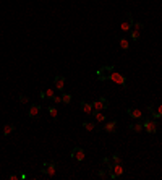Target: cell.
I'll return each mask as SVG.
<instances>
[{"label": "cell", "instance_id": "obj_1", "mask_svg": "<svg viewBox=\"0 0 162 180\" xmlns=\"http://www.w3.org/2000/svg\"><path fill=\"white\" fill-rule=\"evenodd\" d=\"M113 71V65H104L96 70V77L99 81H109V73Z\"/></svg>", "mask_w": 162, "mask_h": 180}, {"label": "cell", "instance_id": "obj_2", "mask_svg": "<svg viewBox=\"0 0 162 180\" xmlns=\"http://www.w3.org/2000/svg\"><path fill=\"white\" fill-rule=\"evenodd\" d=\"M143 127H144L146 133H149V135H154L156 131H157V122H156V119L144 117V119H143Z\"/></svg>", "mask_w": 162, "mask_h": 180}, {"label": "cell", "instance_id": "obj_3", "mask_svg": "<svg viewBox=\"0 0 162 180\" xmlns=\"http://www.w3.org/2000/svg\"><path fill=\"white\" fill-rule=\"evenodd\" d=\"M57 161H47V162L42 164V169H41V172L44 175H49V177H54L55 175V170H57Z\"/></svg>", "mask_w": 162, "mask_h": 180}, {"label": "cell", "instance_id": "obj_4", "mask_svg": "<svg viewBox=\"0 0 162 180\" xmlns=\"http://www.w3.org/2000/svg\"><path fill=\"white\" fill-rule=\"evenodd\" d=\"M109 81H113V83H117V84H120L122 88H127V78L123 77V75L117 73L115 70H113V71H110V73H109Z\"/></svg>", "mask_w": 162, "mask_h": 180}, {"label": "cell", "instance_id": "obj_5", "mask_svg": "<svg viewBox=\"0 0 162 180\" xmlns=\"http://www.w3.org/2000/svg\"><path fill=\"white\" fill-rule=\"evenodd\" d=\"M133 16H131V13H125V20L122 21V24H120V31L122 33H130V29L133 28Z\"/></svg>", "mask_w": 162, "mask_h": 180}, {"label": "cell", "instance_id": "obj_6", "mask_svg": "<svg viewBox=\"0 0 162 180\" xmlns=\"http://www.w3.org/2000/svg\"><path fill=\"white\" fill-rule=\"evenodd\" d=\"M109 107V101L106 98H99L97 101L92 102V110H106Z\"/></svg>", "mask_w": 162, "mask_h": 180}, {"label": "cell", "instance_id": "obj_7", "mask_svg": "<svg viewBox=\"0 0 162 180\" xmlns=\"http://www.w3.org/2000/svg\"><path fill=\"white\" fill-rule=\"evenodd\" d=\"M41 112H42V106H41V104H31V106H29V117L33 120L39 119L41 117Z\"/></svg>", "mask_w": 162, "mask_h": 180}, {"label": "cell", "instance_id": "obj_8", "mask_svg": "<svg viewBox=\"0 0 162 180\" xmlns=\"http://www.w3.org/2000/svg\"><path fill=\"white\" fill-rule=\"evenodd\" d=\"M70 156H71L75 161H78V162H81V161L84 159V149H83V148H80V146H76V148H73V149H71Z\"/></svg>", "mask_w": 162, "mask_h": 180}, {"label": "cell", "instance_id": "obj_9", "mask_svg": "<svg viewBox=\"0 0 162 180\" xmlns=\"http://www.w3.org/2000/svg\"><path fill=\"white\" fill-rule=\"evenodd\" d=\"M127 114H128L131 119H135V120H143V119H144V114H143L139 109H136V107H130V109H127Z\"/></svg>", "mask_w": 162, "mask_h": 180}, {"label": "cell", "instance_id": "obj_10", "mask_svg": "<svg viewBox=\"0 0 162 180\" xmlns=\"http://www.w3.org/2000/svg\"><path fill=\"white\" fill-rule=\"evenodd\" d=\"M104 131L107 133H117V120H109V122H104Z\"/></svg>", "mask_w": 162, "mask_h": 180}, {"label": "cell", "instance_id": "obj_11", "mask_svg": "<svg viewBox=\"0 0 162 180\" xmlns=\"http://www.w3.org/2000/svg\"><path fill=\"white\" fill-rule=\"evenodd\" d=\"M123 175V167H122V164H113V170L109 174V177L110 178H118V177H122Z\"/></svg>", "mask_w": 162, "mask_h": 180}, {"label": "cell", "instance_id": "obj_12", "mask_svg": "<svg viewBox=\"0 0 162 180\" xmlns=\"http://www.w3.org/2000/svg\"><path fill=\"white\" fill-rule=\"evenodd\" d=\"M54 83H55V88L59 91L65 89V77H62V75H57V77L54 78Z\"/></svg>", "mask_w": 162, "mask_h": 180}, {"label": "cell", "instance_id": "obj_13", "mask_svg": "<svg viewBox=\"0 0 162 180\" xmlns=\"http://www.w3.org/2000/svg\"><path fill=\"white\" fill-rule=\"evenodd\" d=\"M80 107H81V110L86 114V115H92V104H89L86 101H81L80 102Z\"/></svg>", "mask_w": 162, "mask_h": 180}, {"label": "cell", "instance_id": "obj_14", "mask_svg": "<svg viewBox=\"0 0 162 180\" xmlns=\"http://www.w3.org/2000/svg\"><path fill=\"white\" fill-rule=\"evenodd\" d=\"M92 117H94V120L97 122V124H104L106 122V115L102 114V110H92Z\"/></svg>", "mask_w": 162, "mask_h": 180}, {"label": "cell", "instance_id": "obj_15", "mask_svg": "<svg viewBox=\"0 0 162 180\" xmlns=\"http://www.w3.org/2000/svg\"><path fill=\"white\" fill-rule=\"evenodd\" d=\"M83 128L86 130V131H99L97 127H96V124H94V122H91V120H84V122H83Z\"/></svg>", "mask_w": 162, "mask_h": 180}, {"label": "cell", "instance_id": "obj_16", "mask_svg": "<svg viewBox=\"0 0 162 180\" xmlns=\"http://www.w3.org/2000/svg\"><path fill=\"white\" fill-rule=\"evenodd\" d=\"M128 128H130L131 131H135V133H141V131L144 130V127H143V120H141V122H136V124H130Z\"/></svg>", "mask_w": 162, "mask_h": 180}, {"label": "cell", "instance_id": "obj_17", "mask_svg": "<svg viewBox=\"0 0 162 180\" xmlns=\"http://www.w3.org/2000/svg\"><path fill=\"white\" fill-rule=\"evenodd\" d=\"M13 130H15V125H13V124L3 125V136H8L10 133H13Z\"/></svg>", "mask_w": 162, "mask_h": 180}, {"label": "cell", "instance_id": "obj_18", "mask_svg": "<svg viewBox=\"0 0 162 180\" xmlns=\"http://www.w3.org/2000/svg\"><path fill=\"white\" fill-rule=\"evenodd\" d=\"M71 102V96L68 93H63L62 91V104H65V106H68V104Z\"/></svg>", "mask_w": 162, "mask_h": 180}, {"label": "cell", "instance_id": "obj_19", "mask_svg": "<svg viewBox=\"0 0 162 180\" xmlns=\"http://www.w3.org/2000/svg\"><path fill=\"white\" fill-rule=\"evenodd\" d=\"M47 110H49L50 117H52L54 120H57V119H59V112H57V109H55L54 106H49V107H47Z\"/></svg>", "mask_w": 162, "mask_h": 180}, {"label": "cell", "instance_id": "obj_20", "mask_svg": "<svg viewBox=\"0 0 162 180\" xmlns=\"http://www.w3.org/2000/svg\"><path fill=\"white\" fill-rule=\"evenodd\" d=\"M130 37L133 39V42H136V41H139V31H136V29H130Z\"/></svg>", "mask_w": 162, "mask_h": 180}, {"label": "cell", "instance_id": "obj_21", "mask_svg": "<svg viewBox=\"0 0 162 180\" xmlns=\"http://www.w3.org/2000/svg\"><path fill=\"white\" fill-rule=\"evenodd\" d=\"M120 47L123 50H128L130 49V42H128V39H125V37H120Z\"/></svg>", "mask_w": 162, "mask_h": 180}, {"label": "cell", "instance_id": "obj_22", "mask_svg": "<svg viewBox=\"0 0 162 180\" xmlns=\"http://www.w3.org/2000/svg\"><path fill=\"white\" fill-rule=\"evenodd\" d=\"M112 162H113V164H123L122 156H120L118 153H113V154H112Z\"/></svg>", "mask_w": 162, "mask_h": 180}, {"label": "cell", "instance_id": "obj_23", "mask_svg": "<svg viewBox=\"0 0 162 180\" xmlns=\"http://www.w3.org/2000/svg\"><path fill=\"white\" fill-rule=\"evenodd\" d=\"M97 175H99V178H107V177H109V172H107V169H99Z\"/></svg>", "mask_w": 162, "mask_h": 180}, {"label": "cell", "instance_id": "obj_24", "mask_svg": "<svg viewBox=\"0 0 162 180\" xmlns=\"http://www.w3.org/2000/svg\"><path fill=\"white\" fill-rule=\"evenodd\" d=\"M133 29H136V31H143V29H144V24L139 23V21H136V23H133Z\"/></svg>", "mask_w": 162, "mask_h": 180}, {"label": "cell", "instance_id": "obj_25", "mask_svg": "<svg viewBox=\"0 0 162 180\" xmlns=\"http://www.w3.org/2000/svg\"><path fill=\"white\" fill-rule=\"evenodd\" d=\"M55 96V91L54 89H45V99H52Z\"/></svg>", "mask_w": 162, "mask_h": 180}, {"label": "cell", "instance_id": "obj_26", "mask_svg": "<svg viewBox=\"0 0 162 180\" xmlns=\"http://www.w3.org/2000/svg\"><path fill=\"white\" fill-rule=\"evenodd\" d=\"M20 102L21 104H29V98L24 96V94H21V96H20Z\"/></svg>", "mask_w": 162, "mask_h": 180}, {"label": "cell", "instance_id": "obj_27", "mask_svg": "<svg viewBox=\"0 0 162 180\" xmlns=\"http://www.w3.org/2000/svg\"><path fill=\"white\" fill-rule=\"evenodd\" d=\"M52 101H54L55 104H62V96H54Z\"/></svg>", "mask_w": 162, "mask_h": 180}, {"label": "cell", "instance_id": "obj_28", "mask_svg": "<svg viewBox=\"0 0 162 180\" xmlns=\"http://www.w3.org/2000/svg\"><path fill=\"white\" fill-rule=\"evenodd\" d=\"M154 109H156V112L159 114V117H162V104H159V106H157V107L154 106Z\"/></svg>", "mask_w": 162, "mask_h": 180}, {"label": "cell", "instance_id": "obj_29", "mask_svg": "<svg viewBox=\"0 0 162 180\" xmlns=\"http://www.w3.org/2000/svg\"><path fill=\"white\" fill-rule=\"evenodd\" d=\"M18 178H20V175H18V174H12L10 175V180H18Z\"/></svg>", "mask_w": 162, "mask_h": 180}, {"label": "cell", "instance_id": "obj_30", "mask_svg": "<svg viewBox=\"0 0 162 180\" xmlns=\"http://www.w3.org/2000/svg\"><path fill=\"white\" fill-rule=\"evenodd\" d=\"M39 98H41V99H45V91H41V93H39Z\"/></svg>", "mask_w": 162, "mask_h": 180}]
</instances>
